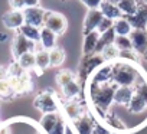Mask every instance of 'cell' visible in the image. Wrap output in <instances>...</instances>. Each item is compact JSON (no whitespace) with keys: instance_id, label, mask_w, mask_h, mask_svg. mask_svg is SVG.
I'll return each instance as SVG.
<instances>
[{"instance_id":"6da1fadb","label":"cell","mask_w":147,"mask_h":134,"mask_svg":"<svg viewBox=\"0 0 147 134\" xmlns=\"http://www.w3.org/2000/svg\"><path fill=\"white\" fill-rule=\"evenodd\" d=\"M66 19L61 15V13H55V12H45V20H43V26L48 28L49 30H52L55 35H62L66 30Z\"/></svg>"},{"instance_id":"7a4b0ae2","label":"cell","mask_w":147,"mask_h":134,"mask_svg":"<svg viewBox=\"0 0 147 134\" xmlns=\"http://www.w3.org/2000/svg\"><path fill=\"white\" fill-rule=\"evenodd\" d=\"M7 79L13 94H25L32 90V79L28 71H25L20 77H9Z\"/></svg>"},{"instance_id":"3957f363","label":"cell","mask_w":147,"mask_h":134,"mask_svg":"<svg viewBox=\"0 0 147 134\" xmlns=\"http://www.w3.org/2000/svg\"><path fill=\"white\" fill-rule=\"evenodd\" d=\"M33 49H35V42L29 40L22 33H18L16 35V38L13 40V46H12V52H13V56L16 59L20 55L26 53V52H33Z\"/></svg>"},{"instance_id":"277c9868","label":"cell","mask_w":147,"mask_h":134,"mask_svg":"<svg viewBox=\"0 0 147 134\" xmlns=\"http://www.w3.org/2000/svg\"><path fill=\"white\" fill-rule=\"evenodd\" d=\"M23 15H25V23L26 25H32L36 28L43 26V20H45V10L40 7H26L23 9Z\"/></svg>"},{"instance_id":"5b68a950","label":"cell","mask_w":147,"mask_h":134,"mask_svg":"<svg viewBox=\"0 0 147 134\" xmlns=\"http://www.w3.org/2000/svg\"><path fill=\"white\" fill-rule=\"evenodd\" d=\"M3 25L7 28V29H20L23 25H25V15H23V10H10L7 13L3 15Z\"/></svg>"},{"instance_id":"8992f818","label":"cell","mask_w":147,"mask_h":134,"mask_svg":"<svg viewBox=\"0 0 147 134\" xmlns=\"http://www.w3.org/2000/svg\"><path fill=\"white\" fill-rule=\"evenodd\" d=\"M102 13L100 9H90L88 13H87V18H85V22H84V32L85 35H88L90 32H94L97 30L100 22L102 20Z\"/></svg>"},{"instance_id":"52a82bcc","label":"cell","mask_w":147,"mask_h":134,"mask_svg":"<svg viewBox=\"0 0 147 134\" xmlns=\"http://www.w3.org/2000/svg\"><path fill=\"white\" fill-rule=\"evenodd\" d=\"M130 40L133 45V49H136L137 52L143 53L147 49V36L141 29H136L130 33Z\"/></svg>"},{"instance_id":"ba28073f","label":"cell","mask_w":147,"mask_h":134,"mask_svg":"<svg viewBox=\"0 0 147 134\" xmlns=\"http://www.w3.org/2000/svg\"><path fill=\"white\" fill-rule=\"evenodd\" d=\"M35 105H36L39 110H42L45 114H48V112H53V111L56 110L55 100H53V98H52V95H51V94H48V92H42V94L36 98Z\"/></svg>"},{"instance_id":"9c48e42d","label":"cell","mask_w":147,"mask_h":134,"mask_svg":"<svg viewBox=\"0 0 147 134\" xmlns=\"http://www.w3.org/2000/svg\"><path fill=\"white\" fill-rule=\"evenodd\" d=\"M98 9L101 10V13H102V16H104V18L111 19V20H117V19H120V18H121V15H123L117 5L110 3V2H107V0H102Z\"/></svg>"},{"instance_id":"30bf717a","label":"cell","mask_w":147,"mask_h":134,"mask_svg":"<svg viewBox=\"0 0 147 134\" xmlns=\"http://www.w3.org/2000/svg\"><path fill=\"white\" fill-rule=\"evenodd\" d=\"M35 59H36L35 69L38 71V74H42L46 68H49V66H51V62H49V51H46V49H42V51L35 52Z\"/></svg>"},{"instance_id":"8fae6325","label":"cell","mask_w":147,"mask_h":134,"mask_svg":"<svg viewBox=\"0 0 147 134\" xmlns=\"http://www.w3.org/2000/svg\"><path fill=\"white\" fill-rule=\"evenodd\" d=\"M39 42H40V45L43 46V49L49 51V49L55 48V43H56V35H55L52 30H49L48 28L43 26V28L40 29V38H39Z\"/></svg>"},{"instance_id":"7c38bea8","label":"cell","mask_w":147,"mask_h":134,"mask_svg":"<svg viewBox=\"0 0 147 134\" xmlns=\"http://www.w3.org/2000/svg\"><path fill=\"white\" fill-rule=\"evenodd\" d=\"M113 29H114L117 36H130V33L133 32V26H131L130 20H127L124 18H120V19L114 20Z\"/></svg>"},{"instance_id":"4fadbf2b","label":"cell","mask_w":147,"mask_h":134,"mask_svg":"<svg viewBox=\"0 0 147 134\" xmlns=\"http://www.w3.org/2000/svg\"><path fill=\"white\" fill-rule=\"evenodd\" d=\"M98 39H100V33L97 30L90 32L88 35H85V40H84V53L85 55H88L91 52H95Z\"/></svg>"},{"instance_id":"5bb4252c","label":"cell","mask_w":147,"mask_h":134,"mask_svg":"<svg viewBox=\"0 0 147 134\" xmlns=\"http://www.w3.org/2000/svg\"><path fill=\"white\" fill-rule=\"evenodd\" d=\"M19 33H22L25 38H28L32 42H39V38H40V29L32 25H26V23L19 29Z\"/></svg>"},{"instance_id":"9a60e30c","label":"cell","mask_w":147,"mask_h":134,"mask_svg":"<svg viewBox=\"0 0 147 134\" xmlns=\"http://www.w3.org/2000/svg\"><path fill=\"white\" fill-rule=\"evenodd\" d=\"M18 62L19 65L25 71H30V69H35V65H36V59H35V52H26L23 55H20L18 58Z\"/></svg>"},{"instance_id":"2e32d148","label":"cell","mask_w":147,"mask_h":134,"mask_svg":"<svg viewBox=\"0 0 147 134\" xmlns=\"http://www.w3.org/2000/svg\"><path fill=\"white\" fill-rule=\"evenodd\" d=\"M65 61V52L61 48H52L49 49V62L51 66H61Z\"/></svg>"},{"instance_id":"e0dca14e","label":"cell","mask_w":147,"mask_h":134,"mask_svg":"<svg viewBox=\"0 0 147 134\" xmlns=\"http://www.w3.org/2000/svg\"><path fill=\"white\" fill-rule=\"evenodd\" d=\"M118 9L121 10L123 15H128V16H133L136 15L138 10H137V2L136 0H121V2L117 3Z\"/></svg>"},{"instance_id":"ac0fdd59","label":"cell","mask_w":147,"mask_h":134,"mask_svg":"<svg viewBox=\"0 0 147 134\" xmlns=\"http://www.w3.org/2000/svg\"><path fill=\"white\" fill-rule=\"evenodd\" d=\"M100 53H101V58L104 61H113V59H117L120 56V49L114 43H111V45H107Z\"/></svg>"},{"instance_id":"d6986e66","label":"cell","mask_w":147,"mask_h":134,"mask_svg":"<svg viewBox=\"0 0 147 134\" xmlns=\"http://www.w3.org/2000/svg\"><path fill=\"white\" fill-rule=\"evenodd\" d=\"M78 91H80V87H78V84L75 82V79L71 81V82H68L66 85L62 87V92H63V95H65L66 98L77 97V95H78Z\"/></svg>"},{"instance_id":"ffe728a7","label":"cell","mask_w":147,"mask_h":134,"mask_svg":"<svg viewBox=\"0 0 147 134\" xmlns=\"http://www.w3.org/2000/svg\"><path fill=\"white\" fill-rule=\"evenodd\" d=\"M114 45L120 49V52H121V51H131V49H133L130 36H115Z\"/></svg>"},{"instance_id":"44dd1931","label":"cell","mask_w":147,"mask_h":134,"mask_svg":"<svg viewBox=\"0 0 147 134\" xmlns=\"http://www.w3.org/2000/svg\"><path fill=\"white\" fill-rule=\"evenodd\" d=\"M56 123H58V118H56V115H55L53 112H48V114H45L43 118H42V127H43L48 133L52 131V128L55 127Z\"/></svg>"},{"instance_id":"7402d4cb","label":"cell","mask_w":147,"mask_h":134,"mask_svg":"<svg viewBox=\"0 0 147 134\" xmlns=\"http://www.w3.org/2000/svg\"><path fill=\"white\" fill-rule=\"evenodd\" d=\"M115 79H117L120 84L128 85V84L133 82L134 75H133V72H130L128 69H121V71H118V72L115 74Z\"/></svg>"},{"instance_id":"603a6c76","label":"cell","mask_w":147,"mask_h":134,"mask_svg":"<svg viewBox=\"0 0 147 134\" xmlns=\"http://www.w3.org/2000/svg\"><path fill=\"white\" fill-rule=\"evenodd\" d=\"M74 79H75V75H74L71 71H66V69L61 71V72L56 75V82H58L61 87L66 85L68 82H71V81H74Z\"/></svg>"},{"instance_id":"cb8c5ba5","label":"cell","mask_w":147,"mask_h":134,"mask_svg":"<svg viewBox=\"0 0 147 134\" xmlns=\"http://www.w3.org/2000/svg\"><path fill=\"white\" fill-rule=\"evenodd\" d=\"M77 130L80 131V134H91V123L88 118H80L75 123Z\"/></svg>"},{"instance_id":"d4e9b609","label":"cell","mask_w":147,"mask_h":134,"mask_svg":"<svg viewBox=\"0 0 147 134\" xmlns=\"http://www.w3.org/2000/svg\"><path fill=\"white\" fill-rule=\"evenodd\" d=\"M12 94H13V91H12V87L9 84V79L7 78L2 79V81H0V97H2V98H7Z\"/></svg>"},{"instance_id":"484cf974","label":"cell","mask_w":147,"mask_h":134,"mask_svg":"<svg viewBox=\"0 0 147 134\" xmlns=\"http://www.w3.org/2000/svg\"><path fill=\"white\" fill-rule=\"evenodd\" d=\"M65 110H66V114L71 117V118H77L80 115V107L77 102H66L65 104Z\"/></svg>"},{"instance_id":"4316f807","label":"cell","mask_w":147,"mask_h":134,"mask_svg":"<svg viewBox=\"0 0 147 134\" xmlns=\"http://www.w3.org/2000/svg\"><path fill=\"white\" fill-rule=\"evenodd\" d=\"M7 72H9V77H20V75L25 72V69L22 68V66L19 65V62L16 61V62H13V63L9 65Z\"/></svg>"},{"instance_id":"83f0119b","label":"cell","mask_w":147,"mask_h":134,"mask_svg":"<svg viewBox=\"0 0 147 134\" xmlns=\"http://www.w3.org/2000/svg\"><path fill=\"white\" fill-rule=\"evenodd\" d=\"M113 25H114V20L107 19V18H102V20L100 22V25H98V28H97V32H98L100 35H102L104 32L110 30V29L113 28Z\"/></svg>"},{"instance_id":"f1b7e54d","label":"cell","mask_w":147,"mask_h":134,"mask_svg":"<svg viewBox=\"0 0 147 134\" xmlns=\"http://www.w3.org/2000/svg\"><path fill=\"white\" fill-rule=\"evenodd\" d=\"M114 97H115V100L120 101V102H127V101L131 98V94H130V91H128L127 88H120Z\"/></svg>"},{"instance_id":"f546056e","label":"cell","mask_w":147,"mask_h":134,"mask_svg":"<svg viewBox=\"0 0 147 134\" xmlns=\"http://www.w3.org/2000/svg\"><path fill=\"white\" fill-rule=\"evenodd\" d=\"M9 5L13 10H23L25 6V0H9Z\"/></svg>"},{"instance_id":"4dcf8cb0","label":"cell","mask_w":147,"mask_h":134,"mask_svg":"<svg viewBox=\"0 0 147 134\" xmlns=\"http://www.w3.org/2000/svg\"><path fill=\"white\" fill-rule=\"evenodd\" d=\"M82 2H84V5L88 6L90 9H98L102 0H82Z\"/></svg>"},{"instance_id":"1f68e13d","label":"cell","mask_w":147,"mask_h":134,"mask_svg":"<svg viewBox=\"0 0 147 134\" xmlns=\"http://www.w3.org/2000/svg\"><path fill=\"white\" fill-rule=\"evenodd\" d=\"M6 78H9L7 68H5V66H0V81H2V79H6Z\"/></svg>"},{"instance_id":"d6a6232c","label":"cell","mask_w":147,"mask_h":134,"mask_svg":"<svg viewBox=\"0 0 147 134\" xmlns=\"http://www.w3.org/2000/svg\"><path fill=\"white\" fill-rule=\"evenodd\" d=\"M38 5H39V0H25V6L26 7H36Z\"/></svg>"},{"instance_id":"836d02e7","label":"cell","mask_w":147,"mask_h":134,"mask_svg":"<svg viewBox=\"0 0 147 134\" xmlns=\"http://www.w3.org/2000/svg\"><path fill=\"white\" fill-rule=\"evenodd\" d=\"M0 134H10L9 127H6V125H0Z\"/></svg>"},{"instance_id":"e575fe53","label":"cell","mask_w":147,"mask_h":134,"mask_svg":"<svg viewBox=\"0 0 147 134\" xmlns=\"http://www.w3.org/2000/svg\"><path fill=\"white\" fill-rule=\"evenodd\" d=\"M7 40V33L6 32H0V42H6Z\"/></svg>"},{"instance_id":"d590c367","label":"cell","mask_w":147,"mask_h":134,"mask_svg":"<svg viewBox=\"0 0 147 134\" xmlns=\"http://www.w3.org/2000/svg\"><path fill=\"white\" fill-rule=\"evenodd\" d=\"M107 2H110V3H114V5H117L118 2H121V0H107Z\"/></svg>"}]
</instances>
